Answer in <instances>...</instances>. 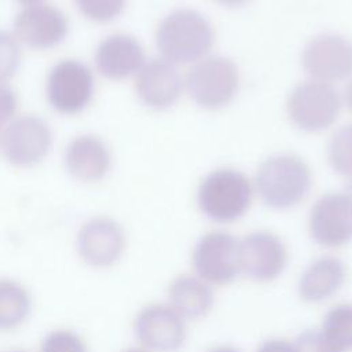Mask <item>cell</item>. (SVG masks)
Returning a JSON list of instances; mask_svg holds the SVG:
<instances>
[{
  "mask_svg": "<svg viewBox=\"0 0 352 352\" xmlns=\"http://www.w3.org/2000/svg\"><path fill=\"white\" fill-rule=\"evenodd\" d=\"M44 92L48 104L56 113L63 116L78 114L94 99V72L80 59H60L48 70Z\"/></svg>",
  "mask_w": 352,
  "mask_h": 352,
  "instance_id": "4",
  "label": "cell"
},
{
  "mask_svg": "<svg viewBox=\"0 0 352 352\" xmlns=\"http://www.w3.org/2000/svg\"><path fill=\"white\" fill-rule=\"evenodd\" d=\"M344 99L346 106L349 107V110L352 111V80L348 82L346 88H345V94H344Z\"/></svg>",
  "mask_w": 352,
  "mask_h": 352,
  "instance_id": "30",
  "label": "cell"
},
{
  "mask_svg": "<svg viewBox=\"0 0 352 352\" xmlns=\"http://www.w3.org/2000/svg\"><path fill=\"white\" fill-rule=\"evenodd\" d=\"M19 99L8 84H0V132L19 114Z\"/></svg>",
  "mask_w": 352,
  "mask_h": 352,
  "instance_id": "27",
  "label": "cell"
},
{
  "mask_svg": "<svg viewBox=\"0 0 352 352\" xmlns=\"http://www.w3.org/2000/svg\"><path fill=\"white\" fill-rule=\"evenodd\" d=\"M69 18L48 1L19 7L12 21V34L22 47L45 51L59 45L69 34Z\"/></svg>",
  "mask_w": 352,
  "mask_h": 352,
  "instance_id": "8",
  "label": "cell"
},
{
  "mask_svg": "<svg viewBox=\"0 0 352 352\" xmlns=\"http://www.w3.org/2000/svg\"><path fill=\"white\" fill-rule=\"evenodd\" d=\"M238 69L224 56H208L188 72L186 87L191 99L202 107L219 109L227 104L238 89Z\"/></svg>",
  "mask_w": 352,
  "mask_h": 352,
  "instance_id": "7",
  "label": "cell"
},
{
  "mask_svg": "<svg viewBox=\"0 0 352 352\" xmlns=\"http://www.w3.org/2000/svg\"><path fill=\"white\" fill-rule=\"evenodd\" d=\"M293 344L296 352H340L324 340L320 331L316 330H307L301 333Z\"/></svg>",
  "mask_w": 352,
  "mask_h": 352,
  "instance_id": "26",
  "label": "cell"
},
{
  "mask_svg": "<svg viewBox=\"0 0 352 352\" xmlns=\"http://www.w3.org/2000/svg\"><path fill=\"white\" fill-rule=\"evenodd\" d=\"M208 352H239V351H236V349H234L231 346H216V348H213V349H210Z\"/></svg>",
  "mask_w": 352,
  "mask_h": 352,
  "instance_id": "33",
  "label": "cell"
},
{
  "mask_svg": "<svg viewBox=\"0 0 352 352\" xmlns=\"http://www.w3.org/2000/svg\"><path fill=\"white\" fill-rule=\"evenodd\" d=\"M63 165L74 180L94 184L103 180L110 172L111 151L100 136L89 132L78 133L65 146Z\"/></svg>",
  "mask_w": 352,
  "mask_h": 352,
  "instance_id": "15",
  "label": "cell"
},
{
  "mask_svg": "<svg viewBox=\"0 0 352 352\" xmlns=\"http://www.w3.org/2000/svg\"><path fill=\"white\" fill-rule=\"evenodd\" d=\"M346 270L334 256H324L311 263L300 276L298 294L307 302H320L330 298L344 285Z\"/></svg>",
  "mask_w": 352,
  "mask_h": 352,
  "instance_id": "18",
  "label": "cell"
},
{
  "mask_svg": "<svg viewBox=\"0 0 352 352\" xmlns=\"http://www.w3.org/2000/svg\"><path fill=\"white\" fill-rule=\"evenodd\" d=\"M40 352H87V346L73 330L56 329L43 338Z\"/></svg>",
  "mask_w": 352,
  "mask_h": 352,
  "instance_id": "25",
  "label": "cell"
},
{
  "mask_svg": "<svg viewBox=\"0 0 352 352\" xmlns=\"http://www.w3.org/2000/svg\"><path fill=\"white\" fill-rule=\"evenodd\" d=\"M77 11L95 23H109L117 19L126 6V0H72Z\"/></svg>",
  "mask_w": 352,
  "mask_h": 352,
  "instance_id": "23",
  "label": "cell"
},
{
  "mask_svg": "<svg viewBox=\"0 0 352 352\" xmlns=\"http://www.w3.org/2000/svg\"><path fill=\"white\" fill-rule=\"evenodd\" d=\"M309 232L324 248H338L352 239V206L344 192H330L315 202L309 213Z\"/></svg>",
  "mask_w": 352,
  "mask_h": 352,
  "instance_id": "14",
  "label": "cell"
},
{
  "mask_svg": "<svg viewBox=\"0 0 352 352\" xmlns=\"http://www.w3.org/2000/svg\"><path fill=\"white\" fill-rule=\"evenodd\" d=\"M135 89L143 104L162 110L170 107L179 99L183 80L172 62L154 58L146 60L135 76Z\"/></svg>",
  "mask_w": 352,
  "mask_h": 352,
  "instance_id": "17",
  "label": "cell"
},
{
  "mask_svg": "<svg viewBox=\"0 0 352 352\" xmlns=\"http://www.w3.org/2000/svg\"><path fill=\"white\" fill-rule=\"evenodd\" d=\"M216 1L220 3L221 6H226V7H241V6L246 4L250 0H216Z\"/></svg>",
  "mask_w": 352,
  "mask_h": 352,
  "instance_id": "29",
  "label": "cell"
},
{
  "mask_svg": "<svg viewBox=\"0 0 352 352\" xmlns=\"http://www.w3.org/2000/svg\"><path fill=\"white\" fill-rule=\"evenodd\" d=\"M169 305L184 319L205 316L213 307L212 286L197 275L175 278L168 290Z\"/></svg>",
  "mask_w": 352,
  "mask_h": 352,
  "instance_id": "19",
  "label": "cell"
},
{
  "mask_svg": "<svg viewBox=\"0 0 352 352\" xmlns=\"http://www.w3.org/2000/svg\"><path fill=\"white\" fill-rule=\"evenodd\" d=\"M301 60L314 80H344L352 74V43L340 34H319L305 45Z\"/></svg>",
  "mask_w": 352,
  "mask_h": 352,
  "instance_id": "12",
  "label": "cell"
},
{
  "mask_svg": "<svg viewBox=\"0 0 352 352\" xmlns=\"http://www.w3.org/2000/svg\"><path fill=\"white\" fill-rule=\"evenodd\" d=\"M341 99L337 89L319 80L298 84L287 100V114L292 122L302 131L319 132L329 128L338 117Z\"/></svg>",
  "mask_w": 352,
  "mask_h": 352,
  "instance_id": "6",
  "label": "cell"
},
{
  "mask_svg": "<svg viewBox=\"0 0 352 352\" xmlns=\"http://www.w3.org/2000/svg\"><path fill=\"white\" fill-rule=\"evenodd\" d=\"M22 45L12 33H0V84H8L19 69Z\"/></svg>",
  "mask_w": 352,
  "mask_h": 352,
  "instance_id": "24",
  "label": "cell"
},
{
  "mask_svg": "<svg viewBox=\"0 0 352 352\" xmlns=\"http://www.w3.org/2000/svg\"><path fill=\"white\" fill-rule=\"evenodd\" d=\"M213 29L206 18L187 8L168 14L155 33L158 51L173 65L201 60L213 45Z\"/></svg>",
  "mask_w": 352,
  "mask_h": 352,
  "instance_id": "1",
  "label": "cell"
},
{
  "mask_svg": "<svg viewBox=\"0 0 352 352\" xmlns=\"http://www.w3.org/2000/svg\"><path fill=\"white\" fill-rule=\"evenodd\" d=\"M54 143L51 125L37 114H18L0 133V153L14 168L41 164Z\"/></svg>",
  "mask_w": 352,
  "mask_h": 352,
  "instance_id": "5",
  "label": "cell"
},
{
  "mask_svg": "<svg viewBox=\"0 0 352 352\" xmlns=\"http://www.w3.org/2000/svg\"><path fill=\"white\" fill-rule=\"evenodd\" d=\"M125 243L122 227L107 216H94L85 220L76 235L77 254L92 268H109L118 263Z\"/></svg>",
  "mask_w": 352,
  "mask_h": 352,
  "instance_id": "10",
  "label": "cell"
},
{
  "mask_svg": "<svg viewBox=\"0 0 352 352\" xmlns=\"http://www.w3.org/2000/svg\"><path fill=\"white\" fill-rule=\"evenodd\" d=\"M124 352H150V351H147V349H144V348L142 346V348H129V349H126V351H124Z\"/></svg>",
  "mask_w": 352,
  "mask_h": 352,
  "instance_id": "34",
  "label": "cell"
},
{
  "mask_svg": "<svg viewBox=\"0 0 352 352\" xmlns=\"http://www.w3.org/2000/svg\"><path fill=\"white\" fill-rule=\"evenodd\" d=\"M0 133H1V132H0Z\"/></svg>",
  "mask_w": 352,
  "mask_h": 352,
  "instance_id": "36",
  "label": "cell"
},
{
  "mask_svg": "<svg viewBox=\"0 0 352 352\" xmlns=\"http://www.w3.org/2000/svg\"><path fill=\"white\" fill-rule=\"evenodd\" d=\"M311 184L308 165L296 155H274L256 173V190L261 201L274 209L296 206L308 195Z\"/></svg>",
  "mask_w": 352,
  "mask_h": 352,
  "instance_id": "2",
  "label": "cell"
},
{
  "mask_svg": "<svg viewBox=\"0 0 352 352\" xmlns=\"http://www.w3.org/2000/svg\"><path fill=\"white\" fill-rule=\"evenodd\" d=\"M327 158L337 173L352 179V124L344 125L331 136Z\"/></svg>",
  "mask_w": 352,
  "mask_h": 352,
  "instance_id": "22",
  "label": "cell"
},
{
  "mask_svg": "<svg viewBox=\"0 0 352 352\" xmlns=\"http://www.w3.org/2000/svg\"><path fill=\"white\" fill-rule=\"evenodd\" d=\"M15 3L19 4V7H25V6H33V4H38V3H44L47 0H14Z\"/></svg>",
  "mask_w": 352,
  "mask_h": 352,
  "instance_id": "31",
  "label": "cell"
},
{
  "mask_svg": "<svg viewBox=\"0 0 352 352\" xmlns=\"http://www.w3.org/2000/svg\"><path fill=\"white\" fill-rule=\"evenodd\" d=\"M241 272L257 282L278 278L287 263L285 243L272 232L254 231L239 241Z\"/></svg>",
  "mask_w": 352,
  "mask_h": 352,
  "instance_id": "13",
  "label": "cell"
},
{
  "mask_svg": "<svg viewBox=\"0 0 352 352\" xmlns=\"http://www.w3.org/2000/svg\"><path fill=\"white\" fill-rule=\"evenodd\" d=\"M146 62L142 44L128 33H111L103 37L94 51V66L98 74L111 81L136 76Z\"/></svg>",
  "mask_w": 352,
  "mask_h": 352,
  "instance_id": "16",
  "label": "cell"
},
{
  "mask_svg": "<svg viewBox=\"0 0 352 352\" xmlns=\"http://www.w3.org/2000/svg\"><path fill=\"white\" fill-rule=\"evenodd\" d=\"M320 334L340 352L352 349V304H338L323 318Z\"/></svg>",
  "mask_w": 352,
  "mask_h": 352,
  "instance_id": "21",
  "label": "cell"
},
{
  "mask_svg": "<svg viewBox=\"0 0 352 352\" xmlns=\"http://www.w3.org/2000/svg\"><path fill=\"white\" fill-rule=\"evenodd\" d=\"M252 202L249 179L234 169L209 173L198 188V206L210 220L230 223L245 214Z\"/></svg>",
  "mask_w": 352,
  "mask_h": 352,
  "instance_id": "3",
  "label": "cell"
},
{
  "mask_svg": "<svg viewBox=\"0 0 352 352\" xmlns=\"http://www.w3.org/2000/svg\"><path fill=\"white\" fill-rule=\"evenodd\" d=\"M32 312V296L18 280L0 278V331L22 326Z\"/></svg>",
  "mask_w": 352,
  "mask_h": 352,
  "instance_id": "20",
  "label": "cell"
},
{
  "mask_svg": "<svg viewBox=\"0 0 352 352\" xmlns=\"http://www.w3.org/2000/svg\"><path fill=\"white\" fill-rule=\"evenodd\" d=\"M11 352H26V351H11Z\"/></svg>",
  "mask_w": 352,
  "mask_h": 352,
  "instance_id": "35",
  "label": "cell"
},
{
  "mask_svg": "<svg viewBox=\"0 0 352 352\" xmlns=\"http://www.w3.org/2000/svg\"><path fill=\"white\" fill-rule=\"evenodd\" d=\"M257 352H296V348L286 340H268L260 345Z\"/></svg>",
  "mask_w": 352,
  "mask_h": 352,
  "instance_id": "28",
  "label": "cell"
},
{
  "mask_svg": "<svg viewBox=\"0 0 352 352\" xmlns=\"http://www.w3.org/2000/svg\"><path fill=\"white\" fill-rule=\"evenodd\" d=\"M197 276L212 285H227L241 274L239 241L226 231L205 234L192 250Z\"/></svg>",
  "mask_w": 352,
  "mask_h": 352,
  "instance_id": "9",
  "label": "cell"
},
{
  "mask_svg": "<svg viewBox=\"0 0 352 352\" xmlns=\"http://www.w3.org/2000/svg\"><path fill=\"white\" fill-rule=\"evenodd\" d=\"M133 333L147 351L175 352L186 341V319L169 304H150L136 315Z\"/></svg>",
  "mask_w": 352,
  "mask_h": 352,
  "instance_id": "11",
  "label": "cell"
},
{
  "mask_svg": "<svg viewBox=\"0 0 352 352\" xmlns=\"http://www.w3.org/2000/svg\"><path fill=\"white\" fill-rule=\"evenodd\" d=\"M342 192L345 194V197L348 198V201H349V204L352 206V179H351V182L348 183V186L345 187V190Z\"/></svg>",
  "mask_w": 352,
  "mask_h": 352,
  "instance_id": "32",
  "label": "cell"
}]
</instances>
